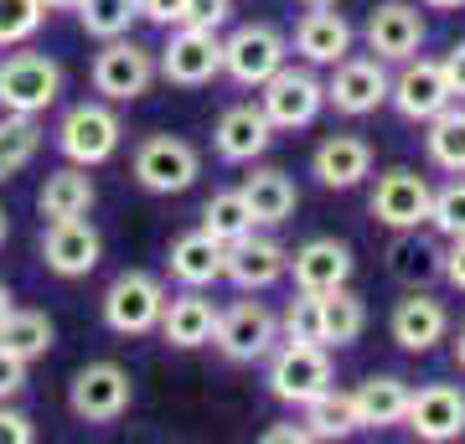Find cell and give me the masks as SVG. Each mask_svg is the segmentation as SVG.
Masks as SVG:
<instances>
[{
	"label": "cell",
	"mask_w": 465,
	"mask_h": 444,
	"mask_svg": "<svg viewBox=\"0 0 465 444\" xmlns=\"http://www.w3.org/2000/svg\"><path fill=\"white\" fill-rule=\"evenodd\" d=\"M197 150L176 140V134H145L140 145H134V182L155 192V197H171V192H186V186L197 182Z\"/></svg>",
	"instance_id": "9c48e42d"
},
{
	"label": "cell",
	"mask_w": 465,
	"mask_h": 444,
	"mask_svg": "<svg viewBox=\"0 0 465 444\" xmlns=\"http://www.w3.org/2000/svg\"><path fill=\"white\" fill-rule=\"evenodd\" d=\"M32 439H36V424H32V419L0 403V444H32Z\"/></svg>",
	"instance_id": "60d3db41"
},
{
	"label": "cell",
	"mask_w": 465,
	"mask_h": 444,
	"mask_svg": "<svg viewBox=\"0 0 465 444\" xmlns=\"http://www.w3.org/2000/svg\"><path fill=\"white\" fill-rule=\"evenodd\" d=\"M21 388H26V362H21V357H11V351L0 346V403H11Z\"/></svg>",
	"instance_id": "b9f144b4"
},
{
	"label": "cell",
	"mask_w": 465,
	"mask_h": 444,
	"mask_svg": "<svg viewBox=\"0 0 465 444\" xmlns=\"http://www.w3.org/2000/svg\"><path fill=\"white\" fill-rule=\"evenodd\" d=\"M388 104L399 109L403 119H430L450 104V88H445V73L434 57H403V73L388 78Z\"/></svg>",
	"instance_id": "ac0fdd59"
},
{
	"label": "cell",
	"mask_w": 465,
	"mask_h": 444,
	"mask_svg": "<svg viewBox=\"0 0 465 444\" xmlns=\"http://www.w3.org/2000/svg\"><path fill=\"white\" fill-rule=\"evenodd\" d=\"M430 134H424V145H430V161L450 176H465V109L455 99L440 109V114L424 119Z\"/></svg>",
	"instance_id": "f546056e"
},
{
	"label": "cell",
	"mask_w": 465,
	"mask_h": 444,
	"mask_svg": "<svg viewBox=\"0 0 465 444\" xmlns=\"http://www.w3.org/2000/svg\"><path fill=\"white\" fill-rule=\"evenodd\" d=\"M295 274V290H311V295H326L336 284L351 280V248L341 238H311L290 253V269Z\"/></svg>",
	"instance_id": "ffe728a7"
},
{
	"label": "cell",
	"mask_w": 465,
	"mask_h": 444,
	"mask_svg": "<svg viewBox=\"0 0 465 444\" xmlns=\"http://www.w3.org/2000/svg\"><path fill=\"white\" fill-rule=\"evenodd\" d=\"M232 0H186V21L182 26H202V32H217L228 21Z\"/></svg>",
	"instance_id": "ab89813d"
},
{
	"label": "cell",
	"mask_w": 465,
	"mask_h": 444,
	"mask_svg": "<svg viewBox=\"0 0 465 444\" xmlns=\"http://www.w3.org/2000/svg\"><path fill=\"white\" fill-rule=\"evenodd\" d=\"M73 11L88 36L109 42V36H130V26L140 21V0H78Z\"/></svg>",
	"instance_id": "e575fe53"
},
{
	"label": "cell",
	"mask_w": 465,
	"mask_h": 444,
	"mask_svg": "<svg viewBox=\"0 0 465 444\" xmlns=\"http://www.w3.org/2000/svg\"><path fill=\"white\" fill-rule=\"evenodd\" d=\"M295 52L311 67H336L351 52V26L336 16L331 5H311V11L295 21Z\"/></svg>",
	"instance_id": "603a6c76"
},
{
	"label": "cell",
	"mask_w": 465,
	"mask_h": 444,
	"mask_svg": "<svg viewBox=\"0 0 465 444\" xmlns=\"http://www.w3.org/2000/svg\"><path fill=\"white\" fill-rule=\"evenodd\" d=\"M88 207H94V176H88V165H57L47 182H42V192H36V212L47 217V222H57V217H88Z\"/></svg>",
	"instance_id": "4316f807"
},
{
	"label": "cell",
	"mask_w": 465,
	"mask_h": 444,
	"mask_svg": "<svg viewBox=\"0 0 465 444\" xmlns=\"http://www.w3.org/2000/svg\"><path fill=\"white\" fill-rule=\"evenodd\" d=\"M223 73V42L217 32L202 26H171V42L155 57V78L176 83V88H202Z\"/></svg>",
	"instance_id": "ba28073f"
},
{
	"label": "cell",
	"mask_w": 465,
	"mask_h": 444,
	"mask_svg": "<svg viewBox=\"0 0 465 444\" xmlns=\"http://www.w3.org/2000/svg\"><path fill=\"white\" fill-rule=\"evenodd\" d=\"M440 269H445V253L430 243V238H409L403 232L399 243H393V274L399 280H440Z\"/></svg>",
	"instance_id": "d590c367"
},
{
	"label": "cell",
	"mask_w": 465,
	"mask_h": 444,
	"mask_svg": "<svg viewBox=\"0 0 465 444\" xmlns=\"http://www.w3.org/2000/svg\"><path fill=\"white\" fill-rule=\"evenodd\" d=\"M430 192H434V186L424 182L419 171L393 165V171H382V176H378L367 212L378 217L382 228H393V232H419L424 222H430Z\"/></svg>",
	"instance_id": "30bf717a"
},
{
	"label": "cell",
	"mask_w": 465,
	"mask_h": 444,
	"mask_svg": "<svg viewBox=\"0 0 465 444\" xmlns=\"http://www.w3.org/2000/svg\"><path fill=\"white\" fill-rule=\"evenodd\" d=\"M409 382L403 378H367L357 393H351V409H357V429H393L403 424V409H409Z\"/></svg>",
	"instance_id": "83f0119b"
},
{
	"label": "cell",
	"mask_w": 465,
	"mask_h": 444,
	"mask_svg": "<svg viewBox=\"0 0 465 444\" xmlns=\"http://www.w3.org/2000/svg\"><path fill=\"white\" fill-rule=\"evenodd\" d=\"M455 367L465 372V326H460V336H455Z\"/></svg>",
	"instance_id": "c3c4849f"
},
{
	"label": "cell",
	"mask_w": 465,
	"mask_h": 444,
	"mask_svg": "<svg viewBox=\"0 0 465 444\" xmlns=\"http://www.w3.org/2000/svg\"><path fill=\"white\" fill-rule=\"evenodd\" d=\"M419 5H430V11H460L465 0H419Z\"/></svg>",
	"instance_id": "7dc6e473"
},
{
	"label": "cell",
	"mask_w": 465,
	"mask_h": 444,
	"mask_svg": "<svg viewBox=\"0 0 465 444\" xmlns=\"http://www.w3.org/2000/svg\"><path fill=\"white\" fill-rule=\"evenodd\" d=\"M119 114L109 104H73L57 124V150H63L73 165H104L119 150Z\"/></svg>",
	"instance_id": "5b68a950"
},
{
	"label": "cell",
	"mask_w": 465,
	"mask_h": 444,
	"mask_svg": "<svg viewBox=\"0 0 465 444\" xmlns=\"http://www.w3.org/2000/svg\"><path fill=\"white\" fill-rule=\"evenodd\" d=\"M300 409H305L300 424L311 429V439H347V434H357V409H351V393H341V388H326V393H316Z\"/></svg>",
	"instance_id": "1f68e13d"
},
{
	"label": "cell",
	"mask_w": 465,
	"mask_h": 444,
	"mask_svg": "<svg viewBox=\"0 0 465 444\" xmlns=\"http://www.w3.org/2000/svg\"><path fill=\"white\" fill-rule=\"evenodd\" d=\"M161 305H166V284L145 269H124L104 290V326L114 336H145L161 326Z\"/></svg>",
	"instance_id": "3957f363"
},
{
	"label": "cell",
	"mask_w": 465,
	"mask_h": 444,
	"mask_svg": "<svg viewBox=\"0 0 465 444\" xmlns=\"http://www.w3.org/2000/svg\"><path fill=\"white\" fill-rule=\"evenodd\" d=\"M259 109L274 130H305L316 124V114L326 109V83L311 73V67H290L280 63L259 83Z\"/></svg>",
	"instance_id": "6da1fadb"
},
{
	"label": "cell",
	"mask_w": 465,
	"mask_h": 444,
	"mask_svg": "<svg viewBox=\"0 0 465 444\" xmlns=\"http://www.w3.org/2000/svg\"><path fill=\"white\" fill-rule=\"evenodd\" d=\"M217 331V305L202 290H186V295L166 300L161 305V336L182 351H197V346H213Z\"/></svg>",
	"instance_id": "cb8c5ba5"
},
{
	"label": "cell",
	"mask_w": 465,
	"mask_h": 444,
	"mask_svg": "<svg viewBox=\"0 0 465 444\" xmlns=\"http://www.w3.org/2000/svg\"><path fill=\"white\" fill-rule=\"evenodd\" d=\"M42 21H47V5L42 0H0V47L32 42Z\"/></svg>",
	"instance_id": "8d00e7d4"
},
{
	"label": "cell",
	"mask_w": 465,
	"mask_h": 444,
	"mask_svg": "<svg viewBox=\"0 0 465 444\" xmlns=\"http://www.w3.org/2000/svg\"><path fill=\"white\" fill-rule=\"evenodd\" d=\"M326 104H331L336 114H351L362 119L372 114V109H382L388 104V73H382L378 57H341L331 73V83H326Z\"/></svg>",
	"instance_id": "9a60e30c"
},
{
	"label": "cell",
	"mask_w": 465,
	"mask_h": 444,
	"mask_svg": "<svg viewBox=\"0 0 465 444\" xmlns=\"http://www.w3.org/2000/svg\"><path fill=\"white\" fill-rule=\"evenodd\" d=\"M5 232H11V222H5V212H0V243H5Z\"/></svg>",
	"instance_id": "816d5d0a"
},
{
	"label": "cell",
	"mask_w": 465,
	"mask_h": 444,
	"mask_svg": "<svg viewBox=\"0 0 465 444\" xmlns=\"http://www.w3.org/2000/svg\"><path fill=\"white\" fill-rule=\"evenodd\" d=\"M326 388H331V357H326V346L284 341L280 351H269V393L280 398V403H311Z\"/></svg>",
	"instance_id": "8992f818"
},
{
	"label": "cell",
	"mask_w": 465,
	"mask_h": 444,
	"mask_svg": "<svg viewBox=\"0 0 465 444\" xmlns=\"http://www.w3.org/2000/svg\"><path fill=\"white\" fill-rule=\"evenodd\" d=\"M367 331V305L351 295L347 284H336L321 295V346H351Z\"/></svg>",
	"instance_id": "f1b7e54d"
},
{
	"label": "cell",
	"mask_w": 465,
	"mask_h": 444,
	"mask_svg": "<svg viewBox=\"0 0 465 444\" xmlns=\"http://www.w3.org/2000/svg\"><path fill=\"white\" fill-rule=\"evenodd\" d=\"M238 197L249 202L253 222H264V228H280V222H290L300 207V192L295 182L284 176L280 165H264V171H253V176H243V186H238Z\"/></svg>",
	"instance_id": "d4e9b609"
},
{
	"label": "cell",
	"mask_w": 465,
	"mask_h": 444,
	"mask_svg": "<svg viewBox=\"0 0 465 444\" xmlns=\"http://www.w3.org/2000/svg\"><path fill=\"white\" fill-rule=\"evenodd\" d=\"M11 305H16V300H11V290H5V284H0V321H5V311H11Z\"/></svg>",
	"instance_id": "681fc988"
},
{
	"label": "cell",
	"mask_w": 465,
	"mask_h": 444,
	"mask_svg": "<svg viewBox=\"0 0 465 444\" xmlns=\"http://www.w3.org/2000/svg\"><path fill=\"white\" fill-rule=\"evenodd\" d=\"M284 269H290V253L274 238L243 232V238L223 243V280H232L238 290H269L284 280Z\"/></svg>",
	"instance_id": "e0dca14e"
},
{
	"label": "cell",
	"mask_w": 465,
	"mask_h": 444,
	"mask_svg": "<svg viewBox=\"0 0 465 444\" xmlns=\"http://www.w3.org/2000/svg\"><path fill=\"white\" fill-rule=\"evenodd\" d=\"M99 259H104V238L94 232V222H84V217L47 222V232H42V263H47L52 274L84 280V274L99 269Z\"/></svg>",
	"instance_id": "4fadbf2b"
},
{
	"label": "cell",
	"mask_w": 465,
	"mask_h": 444,
	"mask_svg": "<svg viewBox=\"0 0 465 444\" xmlns=\"http://www.w3.org/2000/svg\"><path fill=\"white\" fill-rule=\"evenodd\" d=\"M130 372L119 362H88L78 378H73V388H67V403H73V413L84 419V424H114V419H124V409H130Z\"/></svg>",
	"instance_id": "8fae6325"
},
{
	"label": "cell",
	"mask_w": 465,
	"mask_h": 444,
	"mask_svg": "<svg viewBox=\"0 0 465 444\" xmlns=\"http://www.w3.org/2000/svg\"><path fill=\"white\" fill-rule=\"evenodd\" d=\"M0 346H5L11 357H21V362H36V357H47L52 351V321L42 311H21V305H11L5 321H0Z\"/></svg>",
	"instance_id": "4dcf8cb0"
},
{
	"label": "cell",
	"mask_w": 465,
	"mask_h": 444,
	"mask_svg": "<svg viewBox=\"0 0 465 444\" xmlns=\"http://www.w3.org/2000/svg\"><path fill=\"white\" fill-rule=\"evenodd\" d=\"M42 5H47V11H73L78 0H42Z\"/></svg>",
	"instance_id": "f907efd6"
},
{
	"label": "cell",
	"mask_w": 465,
	"mask_h": 444,
	"mask_svg": "<svg viewBox=\"0 0 465 444\" xmlns=\"http://www.w3.org/2000/svg\"><path fill=\"white\" fill-rule=\"evenodd\" d=\"M171 263V280H182L186 290H207V284L223 280V243H217L213 232H182L166 253Z\"/></svg>",
	"instance_id": "484cf974"
},
{
	"label": "cell",
	"mask_w": 465,
	"mask_h": 444,
	"mask_svg": "<svg viewBox=\"0 0 465 444\" xmlns=\"http://www.w3.org/2000/svg\"><path fill=\"white\" fill-rule=\"evenodd\" d=\"M155 83V52L130 42V36H109L104 52L94 57V94L109 104H130Z\"/></svg>",
	"instance_id": "52a82bcc"
},
{
	"label": "cell",
	"mask_w": 465,
	"mask_h": 444,
	"mask_svg": "<svg viewBox=\"0 0 465 444\" xmlns=\"http://www.w3.org/2000/svg\"><path fill=\"white\" fill-rule=\"evenodd\" d=\"M388 331H393V341L403 346V351H430L434 341H445L450 331V311L440 305L434 295H424V290H414V295H403L399 305H393V315H388Z\"/></svg>",
	"instance_id": "44dd1931"
},
{
	"label": "cell",
	"mask_w": 465,
	"mask_h": 444,
	"mask_svg": "<svg viewBox=\"0 0 465 444\" xmlns=\"http://www.w3.org/2000/svg\"><path fill=\"white\" fill-rule=\"evenodd\" d=\"M367 52H378V63H403L424 47V11L414 0H382L362 26Z\"/></svg>",
	"instance_id": "2e32d148"
},
{
	"label": "cell",
	"mask_w": 465,
	"mask_h": 444,
	"mask_svg": "<svg viewBox=\"0 0 465 444\" xmlns=\"http://www.w3.org/2000/svg\"><path fill=\"white\" fill-rule=\"evenodd\" d=\"M305 5H336V0H305Z\"/></svg>",
	"instance_id": "f5cc1de1"
},
{
	"label": "cell",
	"mask_w": 465,
	"mask_h": 444,
	"mask_svg": "<svg viewBox=\"0 0 465 444\" xmlns=\"http://www.w3.org/2000/svg\"><path fill=\"white\" fill-rule=\"evenodd\" d=\"M284 52H290V42H284L269 21H253V26H238V32L223 42V73H228L238 88H259V83L284 63Z\"/></svg>",
	"instance_id": "7c38bea8"
},
{
	"label": "cell",
	"mask_w": 465,
	"mask_h": 444,
	"mask_svg": "<svg viewBox=\"0 0 465 444\" xmlns=\"http://www.w3.org/2000/svg\"><path fill=\"white\" fill-rule=\"evenodd\" d=\"M213 145H217V155H223L228 165H249V161H259V155L274 145V124L264 119L259 104H232L228 114L217 119Z\"/></svg>",
	"instance_id": "d6986e66"
},
{
	"label": "cell",
	"mask_w": 465,
	"mask_h": 444,
	"mask_svg": "<svg viewBox=\"0 0 465 444\" xmlns=\"http://www.w3.org/2000/svg\"><path fill=\"white\" fill-rule=\"evenodd\" d=\"M140 16L171 32V26H182L186 21V0H140Z\"/></svg>",
	"instance_id": "7bdbcfd3"
},
{
	"label": "cell",
	"mask_w": 465,
	"mask_h": 444,
	"mask_svg": "<svg viewBox=\"0 0 465 444\" xmlns=\"http://www.w3.org/2000/svg\"><path fill=\"white\" fill-rule=\"evenodd\" d=\"M430 228L440 238H460L465 232V176L440 186V192H430Z\"/></svg>",
	"instance_id": "74e56055"
},
{
	"label": "cell",
	"mask_w": 465,
	"mask_h": 444,
	"mask_svg": "<svg viewBox=\"0 0 465 444\" xmlns=\"http://www.w3.org/2000/svg\"><path fill=\"white\" fill-rule=\"evenodd\" d=\"M36 150H42V124H36V114L0 119V182H11L16 171H26L36 161Z\"/></svg>",
	"instance_id": "d6a6232c"
},
{
	"label": "cell",
	"mask_w": 465,
	"mask_h": 444,
	"mask_svg": "<svg viewBox=\"0 0 465 444\" xmlns=\"http://www.w3.org/2000/svg\"><path fill=\"white\" fill-rule=\"evenodd\" d=\"M316 176L321 186H331V192H351V186H362L372 176V145H367L362 134H326L316 145Z\"/></svg>",
	"instance_id": "7402d4cb"
},
{
	"label": "cell",
	"mask_w": 465,
	"mask_h": 444,
	"mask_svg": "<svg viewBox=\"0 0 465 444\" xmlns=\"http://www.w3.org/2000/svg\"><path fill=\"white\" fill-rule=\"evenodd\" d=\"M259 222H253L249 202L238 197V192H213L207 197V207H202V232H213L217 243H232V238H243V232H253Z\"/></svg>",
	"instance_id": "836d02e7"
},
{
	"label": "cell",
	"mask_w": 465,
	"mask_h": 444,
	"mask_svg": "<svg viewBox=\"0 0 465 444\" xmlns=\"http://www.w3.org/2000/svg\"><path fill=\"white\" fill-rule=\"evenodd\" d=\"M403 424L414 429L424 444H450L465 434V393L455 382H430L409 393V409H403Z\"/></svg>",
	"instance_id": "5bb4252c"
},
{
	"label": "cell",
	"mask_w": 465,
	"mask_h": 444,
	"mask_svg": "<svg viewBox=\"0 0 465 444\" xmlns=\"http://www.w3.org/2000/svg\"><path fill=\"white\" fill-rule=\"evenodd\" d=\"M311 439V429L305 424H274V429H264V444H305Z\"/></svg>",
	"instance_id": "bcb514c9"
},
{
	"label": "cell",
	"mask_w": 465,
	"mask_h": 444,
	"mask_svg": "<svg viewBox=\"0 0 465 444\" xmlns=\"http://www.w3.org/2000/svg\"><path fill=\"white\" fill-rule=\"evenodd\" d=\"M63 94V67L47 52H11L0 63V114H42Z\"/></svg>",
	"instance_id": "7a4b0ae2"
},
{
	"label": "cell",
	"mask_w": 465,
	"mask_h": 444,
	"mask_svg": "<svg viewBox=\"0 0 465 444\" xmlns=\"http://www.w3.org/2000/svg\"><path fill=\"white\" fill-rule=\"evenodd\" d=\"M440 73H445L450 99H465V42H455V47L445 52V63H440Z\"/></svg>",
	"instance_id": "ee69618b"
},
{
	"label": "cell",
	"mask_w": 465,
	"mask_h": 444,
	"mask_svg": "<svg viewBox=\"0 0 465 444\" xmlns=\"http://www.w3.org/2000/svg\"><path fill=\"white\" fill-rule=\"evenodd\" d=\"M280 341V321L269 305L259 300H238L228 311H217V331H213V346L228 357V362H264L269 351Z\"/></svg>",
	"instance_id": "277c9868"
},
{
	"label": "cell",
	"mask_w": 465,
	"mask_h": 444,
	"mask_svg": "<svg viewBox=\"0 0 465 444\" xmlns=\"http://www.w3.org/2000/svg\"><path fill=\"white\" fill-rule=\"evenodd\" d=\"M440 280H450L455 290H465V232H460V238H450V253H445Z\"/></svg>",
	"instance_id": "f6af8a7d"
},
{
	"label": "cell",
	"mask_w": 465,
	"mask_h": 444,
	"mask_svg": "<svg viewBox=\"0 0 465 444\" xmlns=\"http://www.w3.org/2000/svg\"><path fill=\"white\" fill-rule=\"evenodd\" d=\"M280 336H284V341H311V346H321V295L300 290V295L290 300L284 321H280Z\"/></svg>",
	"instance_id": "f35d334b"
}]
</instances>
